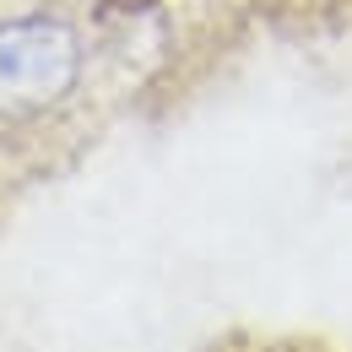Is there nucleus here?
<instances>
[{
    "instance_id": "nucleus-1",
    "label": "nucleus",
    "mask_w": 352,
    "mask_h": 352,
    "mask_svg": "<svg viewBox=\"0 0 352 352\" xmlns=\"http://www.w3.org/2000/svg\"><path fill=\"white\" fill-rule=\"evenodd\" d=\"M82 49L65 22H11L0 28V120H33L49 114L76 87Z\"/></svg>"
}]
</instances>
